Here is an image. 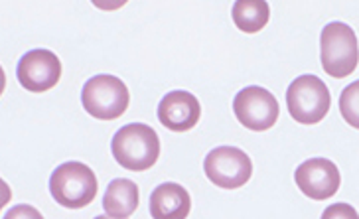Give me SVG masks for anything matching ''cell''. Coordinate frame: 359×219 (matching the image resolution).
<instances>
[{"label": "cell", "instance_id": "obj_1", "mask_svg": "<svg viewBox=\"0 0 359 219\" xmlns=\"http://www.w3.org/2000/svg\"><path fill=\"white\" fill-rule=\"evenodd\" d=\"M115 160L130 172H144L156 164L160 157V140L152 126L130 123L118 128L111 140Z\"/></svg>", "mask_w": 359, "mask_h": 219}, {"label": "cell", "instance_id": "obj_2", "mask_svg": "<svg viewBox=\"0 0 359 219\" xmlns=\"http://www.w3.org/2000/svg\"><path fill=\"white\" fill-rule=\"evenodd\" d=\"M320 60L324 72L334 79H344L351 75L359 62L355 32L344 22H330L320 36Z\"/></svg>", "mask_w": 359, "mask_h": 219}, {"label": "cell", "instance_id": "obj_3", "mask_svg": "<svg viewBox=\"0 0 359 219\" xmlns=\"http://www.w3.org/2000/svg\"><path fill=\"white\" fill-rule=\"evenodd\" d=\"M97 176L83 162H64L50 178L52 198L67 209L89 206L97 196Z\"/></svg>", "mask_w": 359, "mask_h": 219}, {"label": "cell", "instance_id": "obj_4", "mask_svg": "<svg viewBox=\"0 0 359 219\" xmlns=\"http://www.w3.org/2000/svg\"><path fill=\"white\" fill-rule=\"evenodd\" d=\"M332 95L316 75H300L286 91L288 113L298 125H318L330 111Z\"/></svg>", "mask_w": 359, "mask_h": 219}, {"label": "cell", "instance_id": "obj_5", "mask_svg": "<svg viewBox=\"0 0 359 219\" xmlns=\"http://www.w3.org/2000/svg\"><path fill=\"white\" fill-rule=\"evenodd\" d=\"M81 103L91 117L99 121H115L125 115L130 103L127 85L115 75H95L81 89Z\"/></svg>", "mask_w": 359, "mask_h": 219}, {"label": "cell", "instance_id": "obj_6", "mask_svg": "<svg viewBox=\"0 0 359 219\" xmlns=\"http://www.w3.org/2000/svg\"><path fill=\"white\" fill-rule=\"evenodd\" d=\"M203 172L208 180L223 190L243 188L253 176V162L241 148L219 146L203 160Z\"/></svg>", "mask_w": 359, "mask_h": 219}, {"label": "cell", "instance_id": "obj_7", "mask_svg": "<svg viewBox=\"0 0 359 219\" xmlns=\"http://www.w3.org/2000/svg\"><path fill=\"white\" fill-rule=\"evenodd\" d=\"M233 111L237 121L251 131H269L280 115V107L276 97L264 87L251 85L245 87L233 99Z\"/></svg>", "mask_w": 359, "mask_h": 219}, {"label": "cell", "instance_id": "obj_8", "mask_svg": "<svg viewBox=\"0 0 359 219\" xmlns=\"http://www.w3.org/2000/svg\"><path fill=\"white\" fill-rule=\"evenodd\" d=\"M16 77L30 93H46L62 77V62L50 50H30L24 53L16 67Z\"/></svg>", "mask_w": 359, "mask_h": 219}, {"label": "cell", "instance_id": "obj_9", "mask_svg": "<svg viewBox=\"0 0 359 219\" xmlns=\"http://www.w3.org/2000/svg\"><path fill=\"white\" fill-rule=\"evenodd\" d=\"M296 186L310 199L324 201L336 196L341 184L338 166L327 158H310L296 168Z\"/></svg>", "mask_w": 359, "mask_h": 219}, {"label": "cell", "instance_id": "obj_10", "mask_svg": "<svg viewBox=\"0 0 359 219\" xmlns=\"http://www.w3.org/2000/svg\"><path fill=\"white\" fill-rule=\"evenodd\" d=\"M201 105L196 95L188 91H172L164 95L158 105V121L174 133H186L198 125Z\"/></svg>", "mask_w": 359, "mask_h": 219}, {"label": "cell", "instance_id": "obj_11", "mask_svg": "<svg viewBox=\"0 0 359 219\" xmlns=\"http://www.w3.org/2000/svg\"><path fill=\"white\" fill-rule=\"evenodd\" d=\"M148 206L152 219H186L191 209V198L180 184L166 182L150 194Z\"/></svg>", "mask_w": 359, "mask_h": 219}, {"label": "cell", "instance_id": "obj_12", "mask_svg": "<svg viewBox=\"0 0 359 219\" xmlns=\"http://www.w3.org/2000/svg\"><path fill=\"white\" fill-rule=\"evenodd\" d=\"M138 201H140V192L137 184L127 178H116L107 186L103 209L109 218L128 219L137 211Z\"/></svg>", "mask_w": 359, "mask_h": 219}, {"label": "cell", "instance_id": "obj_13", "mask_svg": "<svg viewBox=\"0 0 359 219\" xmlns=\"http://www.w3.org/2000/svg\"><path fill=\"white\" fill-rule=\"evenodd\" d=\"M271 16V8L264 0H237L233 4V22L245 34L263 30Z\"/></svg>", "mask_w": 359, "mask_h": 219}, {"label": "cell", "instance_id": "obj_14", "mask_svg": "<svg viewBox=\"0 0 359 219\" xmlns=\"http://www.w3.org/2000/svg\"><path fill=\"white\" fill-rule=\"evenodd\" d=\"M339 111L346 123L353 128H359V79L349 84L339 95Z\"/></svg>", "mask_w": 359, "mask_h": 219}, {"label": "cell", "instance_id": "obj_15", "mask_svg": "<svg viewBox=\"0 0 359 219\" xmlns=\"http://www.w3.org/2000/svg\"><path fill=\"white\" fill-rule=\"evenodd\" d=\"M322 219H359V213L349 204H332L324 209Z\"/></svg>", "mask_w": 359, "mask_h": 219}, {"label": "cell", "instance_id": "obj_16", "mask_svg": "<svg viewBox=\"0 0 359 219\" xmlns=\"http://www.w3.org/2000/svg\"><path fill=\"white\" fill-rule=\"evenodd\" d=\"M4 219H43V215L32 206L20 204V206H14L12 209H8Z\"/></svg>", "mask_w": 359, "mask_h": 219}, {"label": "cell", "instance_id": "obj_17", "mask_svg": "<svg viewBox=\"0 0 359 219\" xmlns=\"http://www.w3.org/2000/svg\"><path fill=\"white\" fill-rule=\"evenodd\" d=\"M95 219H113V218H109V215H97Z\"/></svg>", "mask_w": 359, "mask_h": 219}]
</instances>
